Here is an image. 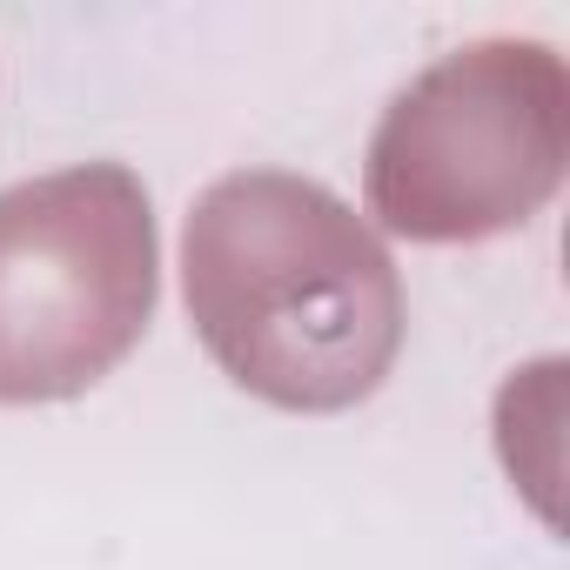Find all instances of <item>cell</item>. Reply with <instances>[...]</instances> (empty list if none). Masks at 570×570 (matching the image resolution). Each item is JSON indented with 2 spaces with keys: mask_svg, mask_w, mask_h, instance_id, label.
I'll use <instances>...</instances> for the list:
<instances>
[{
  "mask_svg": "<svg viewBox=\"0 0 570 570\" xmlns=\"http://www.w3.org/2000/svg\"><path fill=\"white\" fill-rule=\"evenodd\" d=\"M155 202L121 161L0 188V403L95 390L155 316Z\"/></svg>",
  "mask_w": 570,
  "mask_h": 570,
  "instance_id": "cell-3",
  "label": "cell"
},
{
  "mask_svg": "<svg viewBox=\"0 0 570 570\" xmlns=\"http://www.w3.org/2000/svg\"><path fill=\"white\" fill-rule=\"evenodd\" d=\"M570 161V75L543 41H470L376 121L363 202L410 242H483L530 222Z\"/></svg>",
  "mask_w": 570,
  "mask_h": 570,
  "instance_id": "cell-2",
  "label": "cell"
},
{
  "mask_svg": "<svg viewBox=\"0 0 570 570\" xmlns=\"http://www.w3.org/2000/svg\"><path fill=\"white\" fill-rule=\"evenodd\" d=\"M181 296L208 363L289 416L376 396L410 323L383 235L289 168H235L188 208Z\"/></svg>",
  "mask_w": 570,
  "mask_h": 570,
  "instance_id": "cell-1",
  "label": "cell"
}]
</instances>
